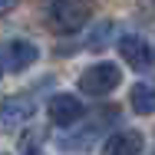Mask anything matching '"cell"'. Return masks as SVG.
Listing matches in <instances>:
<instances>
[{
	"label": "cell",
	"instance_id": "obj_1",
	"mask_svg": "<svg viewBox=\"0 0 155 155\" xmlns=\"http://www.w3.org/2000/svg\"><path fill=\"white\" fill-rule=\"evenodd\" d=\"M46 20L56 33H76L86 27L89 20V7L83 0H53L46 10Z\"/></svg>",
	"mask_w": 155,
	"mask_h": 155
},
{
	"label": "cell",
	"instance_id": "obj_2",
	"mask_svg": "<svg viewBox=\"0 0 155 155\" xmlns=\"http://www.w3.org/2000/svg\"><path fill=\"white\" fill-rule=\"evenodd\" d=\"M119 83H122V69L116 63H93L79 76V89L86 96H106V93H112Z\"/></svg>",
	"mask_w": 155,
	"mask_h": 155
},
{
	"label": "cell",
	"instance_id": "obj_3",
	"mask_svg": "<svg viewBox=\"0 0 155 155\" xmlns=\"http://www.w3.org/2000/svg\"><path fill=\"white\" fill-rule=\"evenodd\" d=\"M33 99L30 96H23V93H17V96H7L3 102H0V122L3 125H23V122H30L33 119Z\"/></svg>",
	"mask_w": 155,
	"mask_h": 155
},
{
	"label": "cell",
	"instance_id": "obj_4",
	"mask_svg": "<svg viewBox=\"0 0 155 155\" xmlns=\"http://www.w3.org/2000/svg\"><path fill=\"white\" fill-rule=\"evenodd\" d=\"M83 116V106H79V99L73 93H56L50 99V122L53 125H73L76 119Z\"/></svg>",
	"mask_w": 155,
	"mask_h": 155
},
{
	"label": "cell",
	"instance_id": "obj_5",
	"mask_svg": "<svg viewBox=\"0 0 155 155\" xmlns=\"http://www.w3.org/2000/svg\"><path fill=\"white\" fill-rule=\"evenodd\" d=\"M142 145H145L142 132H135V129H125V132H116V135H109V139H106V145H102L99 152H102V155H139V152H142Z\"/></svg>",
	"mask_w": 155,
	"mask_h": 155
},
{
	"label": "cell",
	"instance_id": "obj_6",
	"mask_svg": "<svg viewBox=\"0 0 155 155\" xmlns=\"http://www.w3.org/2000/svg\"><path fill=\"white\" fill-rule=\"evenodd\" d=\"M119 53H122V60L132 66V69H145L149 63H152V46L142 40V36H122L119 40Z\"/></svg>",
	"mask_w": 155,
	"mask_h": 155
},
{
	"label": "cell",
	"instance_id": "obj_7",
	"mask_svg": "<svg viewBox=\"0 0 155 155\" xmlns=\"http://www.w3.org/2000/svg\"><path fill=\"white\" fill-rule=\"evenodd\" d=\"M36 56H40V50L33 46L30 40H10L3 46V60H7L10 69H27V66L36 63Z\"/></svg>",
	"mask_w": 155,
	"mask_h": 155
},
{
	"label": "cell",
	"instance_id": "obj_8",
	"mask_svg": "<svg viewBox=\"0 0 155 155\" xmlns=\"http://www.w3.org/2000/svg\"><path fill=\"white\" fill-rule=\"evenodd\" d=\"M129 99H132V112H139V116H152L155 112V86H149V83L132 86Z\"/></svg>",
	"mask_w": 155,
	"mask_h": 155
},
{
	"label": "cell",
	"instance_id": "obj_9",
	"mask_svg": "<svg viewBox=\"0 0 155 155\" xmlns=\"http://www.w3.org/2000/svg\"><path fill=\"white\" fill-rule=\"evenodd\" d=\"M109 33H112V23H99V27H96V33L89 36V50H102V46H106L102 40H106Z\"/></svg>",
	"mask_w": 155,
	"mask_h": 155
},
{
	"label": "cell",
	"instance_id": "obj_10",
	"mask_svg": "<svg viewBox=\"0 0 155 155\" xmlns=\"http://www.w3.org/2000/svg\"><path fill=\"white\" fill-rule=\"evenodd\" d=\"M17 3H20V0H0V10H13Z\"/></svg>",
	"mask_w": 155,
	"mask_h": 155
}]
</instances>
